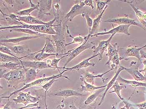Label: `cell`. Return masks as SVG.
<instances>
[{
  "label": "cell",
  "instance_id": "cell-1",
  "mask_svg": "<svg viewBox=\"0 0 146 109\" xmlns=\"http://www.w3.org/2000/svg\"><path fill=\"white\" fill-rule=\"evenodd\" d=\"M58 18V16H56L53 20L48 22V24L46 25H33L25 24L22 23V25L19 26H9L1 27V30H4L12 29L14 28L28 29L33 31L38 32L42 34H48L51 35H56L57 34L56 31L53 28V27L57 26L58 25H53L54 22L56 21Z\"/></svg>",
  "mask_w": 146,
  "mask_h": 109
},
{
  "label": "cell",
  "instance_id": "cell-2",
  "mask_svg": "<svg viewBox=\"0 0 146 109\" xmlns=\"http://www.w3.org/2000/svg\"><path fill=\"white\" fill-rule=\"evenodd\" d=\"M67 71L66 70H64V71L61 72V73H60L59 74L56 75H53L52 76L49 77H42V78H40V79H37V80H36L34 81L25 85L23 87L20 89L19 90H17L11 93L9 96L1 97V99H4V98L6 99H6H8V100L9 101L10 98H11L13 95L19 93L21 92H22L23 91H24V90H26V89H27L28 88H30V87H38V86H40L41 87L43 84L44 83H47V82L49 81H51L52 79H55V78L58 79V78H61V77H64V78L69 80V79L67 77L62 75L65 72H67Z\"/></svg>",
  "mask_w": 146,
  "mask_h": 109
},
{
  "label": "cell",
  "instance_id": "cell-3",
  "mask_svg": "<svg viewBox=\"0 0 146 109\" xmlns=\"http://www.w3.org/2000/svg\"><path fill=\"white\" fill-rule=\"evenodd\" d=\"M1 78H4L8 82V87H16L20 82L25 81V70L20 68L10 71L1 75Z\"/></svg>",
  "mask_w": 146,
  "mask_h": 109
},
{
  "label": "cell",
  "instance_id": "cell-4",
  "mask_svg": "<svg viewBox=\"0 0 146 109\" xmlns=\"http://www.w3.org/2000/svg\"><path fill=\"white\" fill-rule=\"evenodd\" d=\"M56 35H52L53 40H51L52 43L56 48V54L57 57L59 55H64L66 54V44L65 37L62 30L61 24L58 26Z\"/></svg>",
  "mask_w": 146,
  "mask_h": 109
},
{
  "label": "cell",
  "instance_id": "cell-5",
  "mask_svg": "<svg viewBox=\"0 0 146 109\" xmlns=\"http://www.w3.org/2000/svg\"><path fill=\"white\" fill-rule=\"evenodd\" d=\"M96 48L95 44L94 42H90L89 40H86L83 44L80 45L78 47L74 48L72 50H69L66 52L68 55V59L67 62L65 64L63 67H66V65L74 59L76 57L79 55L81 53L83 52L85 50L87 49H95Z\"/></svg>",
  "mask_w": 146,
  "mask_h": 109
},
{
  "label": "cell",
  "instance_id": "cell-6",
  "mask_svg": "<svg viewBox=\"0 0 146 109\" xmlns=\"http://www.w3.org/2000/svg\"><path fill=\"white\" fill-rule=\"evenodd\" d=\"M141 62L137 63L135 61H132L131 63L130 67L127 68L123 66L124 71H127V73L132 77L135 81L138 82H146V77L139 72L138 69L140 65Z\"/></svg>",
  "mask_w": 146,
  "mask_h": 109
},
{
  "label": "cell",
  "instance_id": "cell-7",
  "mask_svg": "<svg viewBox=\"0 0 146 109\" xmlns=\"http://www.w3.org/2000/svg\"><path fill=\"white\" fill-rule=\"evenodd\" d=\"M39 100V97L32 96L29 92L24 93L22 91L19 93L17 98L13 99L15 103L22 104H24V107H26L29 104L37 103Z\"/></svg>",
  "mask_w": 146,
  "mask_h": 109
},
{
  "label": "cell",
  "instance_id": "cell-8",
  "mask_svg": "<svg viewBox=\"0 0 146 109\" xmlns=\"http://www.w3.org/2000/svg\"><path fill=\"white\" fill-rule=\"evenodd\" d=\"M74 6L71 8L70 11L64 15V18L68 21L71 22L74 18L80 14H82V9L85 6L83 1H75Z\"/></svg>",
  "mask_w": 146,
  "mask_h": 109
},
{
  "label": "cell",
  "instance_id": "cell-9",
  "mask_svg": "<svg viewBox=\"0 0 146 109\" xmlns=\"http://www.w3.org/2000/svg\"><path fill=\"white\" fill-rule=\"evenodd\" d=\"M21 65L23 67V69L27 68H32L34 70H44L45 69L51 68L55 69L54 67L49 66L46 62L43 61H22L21 59L20 60Z\"/></svg>",
  "mask_w": 146,
  "mask_h": 109
},
{
  "label": "cell",
  "instance_id": "cell-10",
  "mask_svg": "<svg viewBox=\"0 0 146 109\" xmlns=\"http://www.w3.org/2000/svg\"><path fill=\"white\" fill-rule=\"evenodd\" d=\"M105 22H110L115 23L119 25H130L139 27L144 30H146L145 28L140 24L137 22L135 20L129 18L128 17H121V18H115L110 19L104 21Z\"/></svg>",
  "mask_w": 146,
  "mask_h": 109
},
{
  "label": "cell",
  "instance_id": "cell-11",
  "mask_svg": "<svg viewBox=\"0 0 146 109\" xmlns=\"http://www.w3.org/2000/svg\"><path fill=\"white\" fill-rule=\"evenodd\" d=\"M130 26V25H119L116 28H113L109 31L104 32H100L94 34V35L91 36V37L98 36H104L106 35H112L115 34L116 33H123L127 36H129L130 35L129 33V29Z\"/></svg>",
  "mask_w": 146,
  "mask_h": 109
},
{
  "label": "cell",
  "instance_id": "cell-12",
  "mask_svg": "<svg viewBox=\"0 0 146 109\" xmlns=\"http://www.w3.org/2000/svg\"><path fill=\"white\" fill-rule=\"evenodd\" d=\"M114 35V34L111 35L107 40L101 41L98 44L97 47H96L94 50V54L93 55H99L98 61H102V60L104 53L107 48H108V46L110 44L111 41Z\"/></svg>",
  "mask_w": 146,
  "mask_h": 109
},
{
  "label": "cell",
  "instance_id": "cell-13",
  "mask_svg": "<svg viewBox=\"0 0 146 109\" xmlns=\"http://www.w3.org/2000/svg\"><path fill=\"white\" fill-rule=\"evenodd\" d=\"M53 1H38V3L39 5V12L38 15V18H41L44 15H50L49 12L51 10Z\"/></svg>",
  "mask_w": 146,
  "mask_h": 109
},
{
  "label": "cell",
  "instance_id": "cell-14",
  "mask_svg": "<svg viewBox=\"0 0 146 109\" xmlns=\"http://www.w3.org/2000/svg\"><path fill=\"white\" fill-rule=\"evenodd\" d=\"M99 55H93L92 56L86 58L85 60H83L82 62H80L78 64L72 67H63V69L67 70V71H79L82 69L86 68L89 66L95 67V64L94 63H90L89 61L91 59L94 58L97 56H99Z\"/></svg>",
  "mask_w": 146,
  "mask_h": 109
},
{
  "label": "cell",
  "instance_id": "cell-15",
  "mask_svg": "<svg viewBox=\"0 0 146 109\" xmlns=\"http://www.w3.org/2000/svg\"><path fill=\"white\" fill-rule=\"evenodd\" d=\"M108 5H107L104 8L103 11H102L101 13L95 19L93 20V24L92 27V28L91 31L90 33H89L88 35L86 36L87 40H89V39L91 37V36L94 35V33L98 30L99 26H100V24L101 22L103 16L104 12L106 11V9L108 8Z\"/></svg>",
  "mask_w": 146,
  "mask_h": 109
},
{
  "label": "cell",
  "instance_id": "cell-16",
  "mask_svg": "<svg viewBox=\"0 0 146 109\" xmlns=\"http://www.w3.org/2000/svg\"><path fill=\"white\" fill-rule=\"evenodd\" d=\"M54 95L57 97L68 98V97H72V96L82 97V96H85L86 94H83L77 91H75L72 89H66V90H60L56 92H55Z\"/></svg>",
  "mask_w": 146,
  "mask_h": 109
},
{
  "label": "cell",
  "instance_id": "cell-17",
  "mask_svg": "<svg viewBox=\"0 0 146 109\" xmlns=\"http://www.w3.org/2000/svg\"><path fill=\"white\" fill-rule=\"evenodd\" d=\"M146 47V45L141 48H138L137 46H129L128 47L126 50L125 54L127 56L136 57L139 61L142 62L140 52L141 50L145 48Z\"/></svg>",
  "mask_w": 146,
  "mask_h": 109
},
{
  "label": "cell",
  "instance_id": "cell-18",
  "mask_svg": "<svg viewBox=\"0 0 146 109\" xmlns=\"http://www.w3.org/2000/svg\"><path fill=\"white\" fill-rule=\"evenodd\" d=\"M123 71H124V68H123V66H121L118 69L117 71L116 72V74H115L111 80L109 82V83L107 84V87L105 88V91H104V93L102 96L100 101V103H99V104H98L99 106L101 105L102 103H103L104 101V99H105V96H106L107 92L108 91H109L110 89H111V88L112 87L113 85H114L115 82L117 81V79L118 76H119V75L120 73L121 72Z\"/></svg>",
  "mask_w": 146,
  "mask_h": 109
},
{
  "label": "cell",
  "instance_id": "cell-19",
  "mask_svg": "<svg viewBox=\"0 0 146 109\" xmlns=\"http://www.w3.org/2000/svg\"><path fill=\"white\" fill-rule=\"evenodd\" d=\"M122 48H120L118 47L117 44H110L108 47V53L106 54V55L109 57V60L105 65H109L113 58L117 55H119V49Z\"/></svg>",
  "mask_w": 146,
  "mask_h": 109
},
{
  "label": "cell",
  "instance_id": "cell-20",
  "mask_svg": "<svg viewBox=\"0 0 146 109\" xmlns=\"http://www.w3.org/2000/svg\"><path fill=\"white\" fill-rule=\"evenodd\" d=\"M80 79L81 81L83 82L85 85L84 86L83 85H81V91H82L92 92L94 91H97L99 89L105 88L107 87V85L97 87V86H94V85H92L91 84L88 83L86 81L82 75L80 77Z\"/></svg>",
  "mask_w": 146,
  "mask_h": 109
},
{
  "label": "cell",
  "instance_id": "cell-21",
  "mask_svg": "<svg viewBox=\"0 0 146 109\" xmlns=\"http://www.w3.org/2000/svg\"><path fill=\"white\" fill-rule=\"evenodd\" d=\"M131 8L135 11L137 18L138 19L141 24L145 28H146V13H144L139 10L137 8L131 3H129Z\"/></svg>",
  "mask_w": 146,
  "mask_h": 109
},
{
  "label": "cell",
  "instance_id": "cell-22",
  "mask_svg": "<svg viewBox=\"0 0 146 109\" xmlns=\"http://www.w3.org/2000/svg\"><path fill=\"white\" fill-rule=\"evenodd\" d=\"M30 54L31 55L35 54L32 59V60L35 61H42V60H44L46 58L51 56H56L57 57L56 54H49L45 53L44 47L43 49L40 51Z\"/></svg>",
  "mask_w": 146,
  "mask_h": 109
},
{
  "label": "cell",
  "instance_id": "cell-23",
  "mask_svg": "<svg viewBox=\"0 0 146 109\" xmlns=\"http://www.w3.org/2000/svg\"><path fill=\"white\" fill-rule=\"evenodd\" d=\"M11 50L13 54L17 55L24 54H27L28 55L31 54L28 47L26 46H6Z\"/></svg>",
  "mask_w": 146,
  "mask_h": 109
},
{
  "label": "cell",
  "instance_id": "cell-24",
  "mask_svg": "<svg viewBox=\"0 0 146 109\" xmlns=\"http://www.w3.org/2000/svg\"><path fill=\"white\" fill-rule=\"evenodd\" d=\"M39 37L37 36H27L21 37L17 38L8 39H1V43H11V44H17L20 43L22 41L31 40L32 39L38 38Z\"/></svg>",
  "mask_w": 146,
  "mask_h": 109
},
{
  "label": "cell",
  "instance_id": "cell-25",
  "mask_svg": "<svg viewBox=\"0 0 146 109\" xmlns=\"http://www.w3.org/2000/svg\"><path fill=\"white\" fill-rule=\"evenodd\" d=\"M31 7L27 9L20 11L16 13V14L17 16L19 17H26V16H30L31 12L34 11L36 10L39 9V5L38 3L37 4H35L32 3L31 1H29Z\"/></svg>",
  "mask_w": 146,
  "mask_h": 109
},
{
  "label": "cell",
  "instance_id": "cell-26",
  "mask_svg": "<svg viewBox=\"0 0 146 109\" xmlns=\"http://www.w3.org/2000/svg\"><path fill=\"white\" fill-rule=\"evenodd\" d=\"M24 70L25 72V84L29 83L36 80L37 77L36 71L32 68H25Z\"/></svg>",
  "mask_w": 146,
  "mask_h": 109
},
{
  "label": "cell",
  "instance_id": "cell-27",
  "mask_svg": "<svg viewBox=\"0 0 146 109\" xmlns=\"http://www.w3.org/2000/svg\"><path fill=\"white\" fill-rule=\"evenodd\" d=\"M0 57H1L0 59L1 63H21L20 61V60H21L20 57L11 56L9 55L3 54L1 52L0 53Z\"/></svg>",
  "mask_w": 146,
  "mask_h": 109
},
{
  "label": "cell",
  "instance_id": "cell-28",
  "mask_svg": "<svg viewBox=\"0 0 146 109\" xmlns=\"http://www.w3.org/2000/svg\"><path fill=\"white\" fill-rule=\"evenodd\" d=\"M127 88V86L126 85H120L119 84L118 81H117L115 83H114V85H113L112 87L111 88L110 90L111 89H113V91H112L110 92V93H115L117 95L118 98H119L122 102L124 101L125 99L124 98L121 97V95L120 91H121L122 90H124V89Z\"/></svg>",
  "mask_w": 146,
  "mask_h": 109
},
{
  "label": "cell",
  "instance_id": "cell-29",
  "mask_svg": "<svg viewBox=\"0 0 146 109\" xmlns=\"http://www.w3.org/2000/svg\"><path fill=\"white\" fill-rule=\"evenodd\" d=\"M66 29H67V33L68 34V36H69L68 37L72 38L73 40L71 43L66 44V46L73 44H77V45H79L80 46V45H82V44H83L86 40H87L86 36L84 37H82L81 36L76 37H73L72 35L70 34L69 29H68V27L67 26H66Z\"/></svg>",
  "mask_w": 146,
  "mask_h": 109
},
{
  "label": "cell",
  "instance_id": "cell-30",
  "mask_svg": "<svg viewBox=\"0 0 146 109\" xmlns=\"http://www.w3.org/2000/svg\"><path fill=\"white\" fill-rule=\"evenodd\" d=\"M117 81L127 84L133 87H146V83L137 81H129L125 80L120 76H118Z\"/></svg>",
  "mask_w": 146,
  "mask_h": 109
},
{
  "label": "cell",
  "instance_id": "cell-31",
  "mask_svg": "<svg viewBox=\"0 0 146 109\" xmlns=\"http://www.w3.org/2000/svg\"><path fill=\"white\" fill-rule=\"evenodd\" d=\"M44 47L45 48V52L47 54H56L55 53H56L55 46L49 38L46 39V44Z\"/></svg>",
  "mask_w": 146,
  "mask_h": 109
},
{
  "label": "cell",
  "instance_id": "cell-32",
  "mask_svg": "<svg viewBox=\"0 0 146 109\" xmlns=\"http://www.w3.org/2000/svg\"><path fill=\"white\" fill-rule=\"evenodd\" d=\"M12 30L16 31L18 33H26V34H29L30 36H37L39 37L40 38L44 37L46 36L44 34H42V33H38V32H35V31H33V30L28 29L14 28L12 29Z\"/></svg>",
  "mask_w": 146,
  "mask_h": 109
},
{
  "label": "cell",
  "instance_id": "cell-33",
  "mask_svg": "<svg viewBox=\"0 0 146 109\" xmlns=\"http://www.w3.org/2000/svg\"><path fill=\"white\" fill-rule=\"evenodd\" d=\"M0 66L1 68H5L10 71L17 70L20 68H23L21 63H1Z\"/></svg>",
  "mask_w": 146,
  "mask_h": 109
},
{
  "label": "cell",
  "instance_id": "cell-34",
  "mask_svg": "<svg viewBox=\"0 0 146 109\" xmlns=\"http://www.w3.org/2000/svg\"><path fill=\"white\" fill-rule=\"evenodd\" d=\"M105 88L99 89L94 93L92 94L89 96L84 101L85 105H89L90 104L92 103L95 100V99H96L99 97V95L102 93V92H103L105 90Z\"/></svg>",
  "mask_w": 146,
  "mask_h": 109
},
{
  "label": "cell",
  "instance_id": "cell-35",
  "mask_svg": "<svg viewBox=\"0 0 146 109\" xmlns=\"http://www.w3.org/2000/svg\"><path fill=\"white\" fill-rule=\"evenodd\" d=\"M58 79H57V78L52 79V80H51V81H49L47 82V83H46L44 85H42V86H41V87H42V88H43L44 90H45L44 100L45 107H46V109H48L46 102V92H47L49 90V89L51 88L52 85H53V84H54L55 82L57 81Z\"/></svg>",
  "mask_w": 146,
  "mask_h": 109
},
{
  "label": "cell",
  "instance_id": "cell-36",
  "mask_svg": "<svg viewBox=\"0 0 146 109\" xmlns=\"http://www.w3.org/2000/svg\"><path fill=\"white\" fill-rule=\"evenodd\" d=\"M96 9L97 10L99 11H102L104 8H105L108 3L110 2V1H100V0H96Z\"/></svg>",
  "mask_w": 146,
  "mask_h": 109
},
{
  "label": "cell",
  "instance_id": "cell-37",
  "mask_svg": "<svg viewBox=\"0 0 146 109\" xmlns=\"http://www.w3.org/2000/svg\"><path fill=\"white\" fill-rule=\"evenodd\" d=\"M68 56V55H63V56L60 57V58H58V59L55 58V59H53V60L51 61V66L52 67H54L55 69H57V70H58V72H59V73H60L61 72H60L59 70V69H63V67H58V63H59V61L61 60H62V59Z\"/></svg>",
  "mask_w": 146,
  "mask_h": 109
},
{
  "label": "cell",
  "instance_id": "cell-38",
  "mask_svg": "<svg viewBox=\"0 0 146 109\" xmlns=\"http://www.w3.org/2000/svg\"><path fill=\"white\" fill-rule=\"evenodd\" d=\"M83 76L86 81L94 85L95 78H94V75L93 74L90 73L89 72H86L83 75Z\"/></svg>",
  "mask_w": 146,
  "mask_h": 109
},
{
  "label": "cell",
  "instance_id": "cell-39",
  "mask_svg": "<svg viewBox=\"0 0 146 109\" xmlns=\"http://www.w3.org/2000/svg\"><path fill=\"white\" fill-rule=\"evenodd\" d=\"M0 51L1 53L3 54H6L9 55L11 56L15 57H18L17 56L13 54V53L12 52L11 50L8 48L6 46H3V45H1L0 47Z\"/></svg>",
  "mask_w": 146,
  "mask_h": 109
},
{
  "label": "cell",
  "instance_id": "cell-40",
  "mask_svg": "<svg viewBox=\"0 0 146 109\" xmlns=\"http://www.w3.org/2000/svg\"><path fill=\"white\" fill-rule=\"evenodd\" d=\"M82 15H83L84 16L86 20V23H87V26L89 28V32L90 33L91 31L92 28V27L93 24V20L90 17V15L87 13H83Z\"/></svg>",
  "mask_w": 146,
  "mask_h": 109
},
{
  "label": "cell",
  "instance_id": "cell-41",
  "mask_svg": "<svg viewBox=\"0 0 146 109\" xmlns=\"http://www.w3.org/2000/svg\"><path fill=\"white\" fill-rule=\"evenodd\" d=\"M132 106L137 107L139 109H146V101L141 103L132 104Z\"/></svg>",
  "mask_w": 146,
  "mask_h": 109
},
{
  "label": "cell",
  "instance_id": "cell-42",
  "mask_svg": "<svg viewBox=\"0 0 146 109\" xmlns=\"http://www.w3.org/2000/svg\"><path fill=\"white\" fill-rule=\"evenodd\" d=\"M83 1L85 6L90 7L92 9H94V6L93 5V1H92V0H85V1Z\"/></svg>",
  "mask_w": 146,
  "mask_h": 109
},
{
  "label": "cell",
  "instance_id": "cell-43",
  "mask_svg": "<svg viewBox=\"0 0 146 109\" xmlns=\"http://www.w3.org/2000/svg\"><path fill=\"white\" fill-rule=\"evenodd\" d=\"M142 63L144 66V69L141 70H139V71L140 73L143 72V73H145L144 76L146 77V60H144L143 61H142Z\"/></svg>",
  "mask_w": 146,
  "mask_h": 109
},
{
  "label": "cell",
  "instance_id": "cell-44",
  "mask_svg": "<svg viewBox=\"0 0 146 109\" xmlns=\"http://www.w3.org/2000/svg\"><path fill=\"white\" fill-rule=\"evenodd\" d=\"M140 53L141 58H145V59H146V52H145V51L141 50L140 51Z\"/></svg>",
  "mask_w": 146,
  "mask_h": 109
},
{
  "label": "cell",
  "instance_id": "cell-45",
  "mask_svg": "<svg viewBox=\"0 0 146 109\" xmlns=\"http://www.w3.org/2000/svg\"><path fill=\"white\" fill-rule=\"evenodd\" d=\"M10 102L9 101V102L4 106V108H1V109H11L10 107ZM18 109H21V108H19Z\"/></svg>",
  "mask_w": 146,
  "mask_h": 109
},
{
  "label": "cell",
  "instance_id": "cell-46",
  "mask_svg": "<svg viewBox=\"0 0 146 109\" xmlns=\"http://www.w3.org/2000/svg\"><path fill=\"white\" fill-rule=\"evenodd\" d=\"M37 104L35 103L34 104H31V105H30V106H31V107H34V106H37ZM30 108V107H27V106H26V107H23V108H21V109L26 108Z\"/></svg>",
  "mask_w": 146,
  "mask_h": 109
},
{
  "label": "cell",
  "instance_id": "cell-47",
  "mask_svg": "<svg viewBox=\"0 0 146 109\" xmlns=\"http://www.w3.org/2000/svg\"><path fill=\"white\" fill-rule=\"evenodd\" d=\"M54 7L58 11V10L60 9V6H59V4H58V3H57L56 5H54Z\"/></svg>",
  "mask_w": 146,
  "mask_h": 109
},
{
  "label": "cell",
  "instance_id": "cell-48",
  "mask_svg": "<svg viewBox=\"0 0 146 109\" xmlns=\"http://www.w3.org/2000/svg\"><path fill=\"white\" fill-rule=\"evenodd\" d=\"M112 109H117L116 106L114 104H113L112 105Z\"/></svg>",
  "mask_w": 146,
  "mask_h": 109
},
{
  "label": "cell",
  "instance_id": "cell-49",
  "mask_svg": "<svg viewBox=\"0 0 146 109\" xmlns=\"http://www.w3.org/2000/svg\"><path fill=\"white\" fill-rule=\"evenodd\" d=\"M120 109H127V108H126V107L124 106V107H121V108Z\"/></svg>",
  "mask_w": 146,
  "mask_h": 109
},
{
  "label": "cell",
  "instance_id": "cell-50",
  "mask_svg": "<svg viewBox=\"0 0 146 109\" xmlns=\"http://www.w3.org/2000/svg\"><path fill=\"white\" fill-rule=\"evenodd\" d=\"M37 109H40V107H38V108H37Z\"/></svg>",
  "mask_w": 146,
  "mask_h": 109
},
{
  "label": "cell",
  "instance_id": "cell-51",
  "mask_svg": "<svg viewBox=\"0 0 146 109\" xmlns=\"http://www.w3.org/2000/svg\"></svg>",
  "mask_w": 146,
  "mask_h": 109
}]
</instances>
